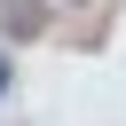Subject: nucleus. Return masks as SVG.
I'll return each mask as SVG.
<instances>
[{
    "label": "nucleus",
    "instance_id": "nucleus-1",
    "mask_svg": "<svg viewBox=\"0 0 126 126\" xmlns=\"http://www.w3.org/2000/svg\"><path fill=\"white\" fill-rule=\"evenodd\" d=\"M0 32L24 47V39H39L47 32V0H0Z\"/></svg>",
    "mask_w": 126,
    "mask_h": 126
},
{
    "label": "nucleus",
    "instance_id": "nucleus-2",
    "mask_svg": "<svg viewBox=\"0 0 126 126\" xmlns=\"http://www.w3.org/2000/svg\"><path fill=\"white\" fill-rule=\"evenodd\" d=\"M8 87H16V63H8V55H0V102H8Z\"/></svg>",
    "mask_w": 126,
    "mask_h": 126
}]
</instances>
